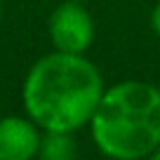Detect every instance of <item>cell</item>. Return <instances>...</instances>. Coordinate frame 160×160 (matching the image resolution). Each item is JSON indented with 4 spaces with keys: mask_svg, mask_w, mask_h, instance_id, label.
<instances>
[{
    "mask_svg": "<svg viewBox=\"0 0 160 160\" xmlns=\"http://www.w3.org/2000/svg\"><path fill=\"white\" fill-rule=\"evenodd\" d=\"M42 130L28 115H0V160H31L38 155Z\"/></svg>",
    "mask_w": 160,
    "mask_h": 160,
    "instance_id": "obj_4",
    "label": "cell"
},
{
    "mask_svg": "<svg viewBox=\"0 0 160 160\" xmlns=\"http://www.w3.org/2000/svg\"><path fill=\"white\" fill-rule=\"evenodd\" d=\"M151 158H153V160H160V148H158V151H155V153H153V155H151Z\"/></svg>",
    "mask_w": 160,
    "mask_h": 160,
    "instance_id": "obj_7",
    "label": "cell"
},
{
    "mask_svg": "<svg viewBox=\"0 0 160 160\" xmlns=\"http://www.w3.org/2000/svg\"><path fill=\"white\" fill-rule=\"evenodd\" d=\"M78 155L73 132H42L38 158L42 160H71Z\"/></svg>",
    "mask_w": 160,
    "mask_h": 160,
    "instance_id": "obj_5",
    "label": "cell"
},
{
    "mask_svg": "<svg viewBox=\"0 0 160 160\" xmlns=\"http://www.w3.org/2000/svg\"><path fill=\"white\" fill-rule=\"evenodd\" d=\"M90 134L106 158H151L160 148V87L146 80L106 87L92 113Z\"/></svg>",
    "mask_w": 160,
    "mask_h": 160,
    "instance_id": "obj_2",
    "label": "cell"
},
{
    "mask_svg": "<svg viewBox=\"0 0 160 160\" xmlns=\"http://www.w3.org/2000/svg\"><path fill=\"white\" fill-rule=\"evenodd\" d=\"M0 19H2V0H0Z\"/></svg>",
    "mask_w": 160,
    "mask_h": 160,
    "instance_id": "obj_8",
    "label": "cell"
},
{
    "mask_svg": "<svg viewBox=\"0 0 160 160\" xmlns=\"http://www.w3.org/2000/svg\"><path fill=\"white\" fill-rule=\"evenodd\" d=\"M0 108H2V104H0Z\"/></svg>",
    "mask_w": 160,
    "mask_h": 160,
    "instance_id": "obj_9",
    "label": "cell"
},
{
    "mask_svg": "<svg viewBox=\"0 0 160 160\" xmlns=\"http://www.w3.org/2000/svg\"><path fill=\"white\" fill-rule=\"evenodd\" d=\"M106 85L85 54L52 50L28 68L21 85L24 111L42 132H78L90 125Z\"/></svg>",
    "mask_w": 160,
    "mask_h": 160,
    "instance_id": "obj_1",
    "label": "cell"
},
{
    "mask_svg": "<svg viewBox=\"0 0 160 160\" xmlns=\"http://www.w3.org/2000/svg\"><path fill=\"white\" fill-rule=\"evenodd\" d=\"M151 28H153V33L160 38V2L151 10Z\"/></svg>",
    "mask_w": 160,
    "mask_h": 160,
    "instance_id": "obj_6",
    "label": "cell"
},
{
    "mask_svg": "<svg viewBox=\"0 0 160 160\" xmlns=\"http://www.w3.org/2000/svg\"><path fill=\"white\" fill-rule=\"evenodd\" d=\"M47 35L54 50L68 54H85L94 40V21L82 0H64L47 19Z\"/></svg>",
    "mask_w": 160,
    "mask_h": 160,
    "instance_id": "obj_3",
    "label": "cell"
}]
</instances>
